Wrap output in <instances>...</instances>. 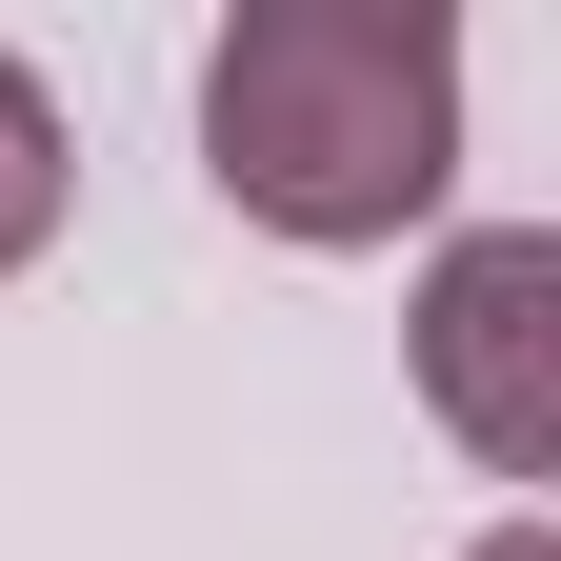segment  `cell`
Masks as SVG:
<instances>
[{
	"mask_svg": "<svg viewBox=\"0 0 561 561\" xmlns=\"http://www.w3.org/2000/svg\"><path fill=\"white\" fill-rule=\"evenodd\" d=\"M201 181L301 261L421 241L461 181V21L442 0H241L201 41Z\"/></svg>",
	"mask_w": 561,
	"mask_h": 561,
	"instance_id": "1",
	"label": "cell"
},
{
	"mask_svg": "<svg viewBox=\"0 0 561 561\" xmlns=\"http://www.w3.org/2000/svg\"><path fill=\"white\" fill-rule=\"evenodd\" d=\"M401 362L481 481H561V221H461L401 301Z\"/></svg>",
	"mask_w": 561,
	"mask_h": 561,
	"instance_id": "2",
	"label": "cell"
},
{
	"mask_svg": "<svg viewBox=\"0 0 561 561\" xmlns=\"http://www.w3.org/2000/svg\"><path fill=\"white\" fill-rule=\"evenodd\" d=\"M60 201H81V140H60V81L41 60H0V280L60 241Z\"/></svg>",
	"mask_w": 561,
	"mask_h": 561,
	"instance_id": "3",
	"label": "cell"
},
{
	"mask_svg": "<svg viewBox=\"0 0 561 561\" xmlns=\"http://www.w3.org/2000/svg\"><path fill=\"white\" fill-rule=\"evenodd\" d=\"M461 561H561V541H541V522H502V541H461Z\"/></svg>",
	"mask_w": 561,
	"mask_h": 561,
	"instance_id": "4",
	"label": "cell"
}]
</instances>
